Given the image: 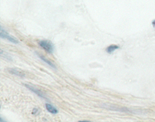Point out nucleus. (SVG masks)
<instances>
[{
    "mask_svg": "<svg viewBox=\"0 0 155 122\" xmlns=\"http://www.w3.org/2000/svg\"><path fill=\"white\" fill-rule=\"evenodd\" d=\"M101 107L105 109H108V110H116V111L120 112H124V113H130V114H138L140 113V111H138L137 110H132L130 108L127 107H121L114 106V105H109V104H102Z\"/></svg>",
    "mask_w": 155,
    "mask_h": 122,
    "instance_id": "1",
    "label": "nucleus"
},
{
    "mask_svg": "<svg viewBox=\"0 0 155 122\" xmlns=\"http://www.w3.org/2000/svg\"><path fill=\"white\" fill-rule=\"evenodd\" d=\"M39 45L42 48L44 51H46L48 53H53L54 48V44L52 42L48 40H41L38 41Z\"/></svg>",
    "mask_w": 155,
    "mask_h": 122,
    "instance_id": "2",
    "label": "nucleus"
},
{
    "mask_svg": "<svg viewBox=\"0 0 155 122\" xmlns=\"http://www.w3.org/2000/svg\"><path fill=\"white\" fill-rule=\"evenodd\" d=\"M0 37H1L2 39L8 40V41L13 43V44H19V41L16 39V37L9 35L7 32H5V30H4L3 27H0Z\"/></svg>",
    "mask_w": 155,
    "mask_h": 122,
    "instance_id": "3",
    "label": "nucleus"
},
{
    "mask_svg": "<svg viewBox=\"0 0 155 122\" xmlns=\"http://www.w3.org/2000/svg\"><path fill=\"white\" fill-rule=\"evenodd\" d=\"M25 86L27 87L28 90H30V91H32L33 93H34L36 95H37L38 97H40L43 98V99H44V100H48V97L46 96V94L44 93L42 90H41L40 89L37 88V87L34 86L29 85V84H26V85H25Z\"/></svg>",
    "mask_w": 155,
    "mask_h": 122,
    "instance_id": "4",
    "label": "nucleus"
},
{
    "mask_svg": "<svg viewBox=\"0 0 155 122\" xmlns=\"http://www.w3.org/2000/svg\"><path fill=\"white\" fill-rule=\"evenodd\" d=\"M7 70L10 74L14 75V76H18V77L24 78V77H26V76H27V74L25 73V72H23V70H20V69H14V68H9V69H7Z\"/></svg>",
    "mask_w": 155,
    "mask_h": 122,
    "instance_id": "5",
    "label": "nucleus"
},
{
    "mask_svg": "<svg viewBox=\"0 0 155 122\" xmlns=\"http://www.w3.org/2000/svg\"><path fill=\"white\" fill-rule=\"evenodd\" d=\"M45 107H46L47 110H48L49 113L52 114H57L58 113V109H57L54 106L51 104V103H45Z\"/></svg>",
    "mask_w": 155,
    "mask_h": 122,
    "instance_id": "6",
    "label": "nucleus"
},
{
    "mask_svg": "<svg viewBox=\"0 0 155 122\" xmlns=\"http://www.w3.org/2000/svg\"><path fill=\"white\" fill-rule=\"evenodd\" d=\"M37 55H38V56H39V58H40V59H41V60L43 61V62H45V63H46V64H48V66H51V67L52 68V69H56V66H55V65H54V64L53 62H51V61H50L49 59H47L46 57L43 56V55H40V54H37Z\"/></svg>",
    "mask_w": 155,
    "mask_h": 122,
    "instance_id": "7",
    "label": "nucleus"
},
{
    "mask_svg": "<svg viewBox=\"0 0 155 122\" xmlns=\"http://www.w3.org/2000/svg\"><path fill=\"white\" fill-rule=\"evenodd\" d=\"M119 48L118 45H116V44H112V45H109L107 48H106V52L109 54L113 53L116 50H117Z\"/></svg>",
    "mask_w": 155,
    "mask_h": 122,
    "instance_id": "8",
    "label": "nucleus"
},
{
    "mask_svg": "<svg viewBox=\"0 0 155 122\" xmlns=\"http://www.w3.org/2000/svg\"><path fill=\"white\" fill-rule=\"evenodd\" d=\"M40 113H41V110H40V109L38 107H34L33 111H32V114L34 115H38Z\"/></svg>",
    "mask_w": 155,
    "mask_h": 122,
    "instance_id": "9",
    "label": "nucleus"
},
{
    "mask_svg": "<svg viewBox=\"0 0 155 122\" xmlns=\"http://www.w3.org/2000/svg\"><path fill=\"white\" fill-rule=\"evenodd\" d=\"M152 25H153V27L155 28V20H153V22H152Z\"/></svg>",
    "mask_w": 155,
    "mask_h": 122,
    "instance_id": "10",
    "label": "nucleus"
},
{
    "mask_svg": "<svg viewBox=\"0 0 155 122\" xmlns=\"http://www.w3.org/2000/svg\"><path fill=\"white\" fill-rule=\"evenodd\" d=\"M79 122H89V120H79Z\"/></svg>",
    "mask_w": 155,
    "mask_h": 122,
    "instance_id": "11",
    "label": "nucleus"
}]
</instances>
